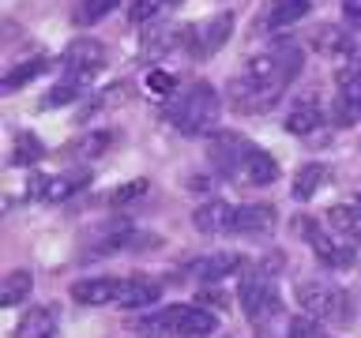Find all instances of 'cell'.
Returning a JSON list of instances; mask_svg holds the SVG:
<instances>
[{"label": "cell", "mask_w": 361, "mask_h": 338, "mask_svg": "<svg viewBox=\"0 0 361 338\" xmlns=\"http://www.w3.org/2000/svg\"><path fill=\"white\" fill-rule=\"evenodd\" d=\"M166 120L173 124L180 135H211L222 120V98L207 79L188 83L180 94L166 101Z\"/></svg>", "instance_id": "7a4b0ae2"}, {"label": "cell", "mask_w": 361, "mask_h": 338, "mask_svg": "<svg viewBox=\"0 0 361 338\" xmlns=\"http://www.w3.org/2000/svg\"><path fill=\"white\" fill-rule=\"evenodd\" d=\"M79 98V87L75 83H56L49 94H45V109H56V106H68V101Z\"/></svg>", "instance_id": "f546056e"}, {"label": "cell", "mask_w": 361, "mask_h": 338, "mask_svg": "<svg viewBox=\"0 0 361 338\" xmlns=\"http://www.w3.org/2000/svg\"><path fill=\"white\" fill-rule=\"evenodd\" d=\"M30 289H34V275L30 270H8L4 278H0V304L4 308H16V304H23L30 297Z\"/></svg>", "instance_id": "7402d4cb"}, {"label": "cell", "mask_w": 361, "mask_h": 338, "mask_svg": "<svg viewBox=\"0 0 361 338\" xmlns=\"http://www.w3.org/2000/svg\"><path fill=\"white\" fill-rule=\"evenodd\" d=\"M301 72V49L293 42H279L271 49L256 53L245 64V72L230 83V106L237 113H267L279 106L293 75Z\"/></svg>", "instance_id": "6da1fadb"}, {"label": "cell", "mask_w": 361, "mask_h": 338, "mask_svg": "<svg viewBox=\"0 0 361 338\" xmlns=\"http://www.w3.org/2000/svg\"><path fill=\"white\" fill-rule=\"evenodd\" d=\"M61 68H64V83L83 87V83H90V79L102 72V68H106V45L94 42V38L68 42V49L61 56Z\"/></svg>", "instance_id": "ba28073f"}, {"label": "cell", "mask_w": 361, "mask_h": 338, "mask_svg": "<svg viewBox=\"0 0 361 338\" xmlns=\"http://www.w3.org/2000/svg\"><path fill=\"white\" fill-rule=\"evenodd\" d=\"M200 304H226V297L219 289H207V293H200Z\"/></svg>", "instance_id": "d6a6232c"}, {"label": "cell", "mask_w": 361, "mask_h": 338, "mask_svg": "<svg viewBox=\"0 0 361 338\" xmlns=\"http://www.w3.org/2000/svg\"><path fill=\"white\" fill-rule=\"evenodd\" d=\"M233 34V11H219L207 23H196V27H180V45L196 56V61H207L226 45V38Z\"/></svg>", "instance_id": "52a82bcc"}, {"label": "cell", "mask_w": 361, "mask_h": 338, "mask_svg": "<svg viewBox=\"0 0 361 338\" xmlns=\"http://www.w3.org/2000/svg\"><path fill=\"white\" fill-rule=\"evenodd\" d=\"M237 301H241V312L248 315V323L264 327L267 320H279L282 315V297L275 289V278L264 267H245L241 282H237Z\"/></svg>", "instance_id": "5b68a950"}, {"label": "cell", "mask_w": 361, "mask_h": 338, "mask_svg": "<svg viewBox=\"0 0 361 338\" xmlns=\"http://www.w3.org/2000/svg\"><path fill=\"white\" fill-rule=\"evenodd\" d=\"M327 225L338 233H346L350 241H361V199L357 203H335L327 211Z\"/></svg>", "instance_id": "cb8c5ba5"}, {"label": "cell", "mask_w": 361, "mask_h": 338, "mask_svg": "<svg viewBox=\"0 0 361 338\" xmlns=\"http://www.w3.org/2000/svg\"><path fill=\"white\" fill-rule=\"evenodd\" d=\"M282 338H316V320H309V315H293V320H286V334Z\"/></svg>", "instance_id": "4dcf8cb0"}, {"label": "cell", "mask_w": 361, "mask_h": 338, "mask_svg": "<svg viewBox=\"0 0 361 338\" xmlns=\"http://www.w3.org/2000/svg\"><path fill=\"white\" fill-rule=\"evenodd\" d=\"M109 143H113V135H109V132H87V135H79V139L68 143V146H64V154H68V158H75V162H87V158H98Z\"/></svg>", "instance_id": "d4e9b609"}, {"label": "cell", "mask_w": 361, "mask_h": 338, "mask_svg": "<svg viewBox=\"0 0 361 338\" xmlns=\"http://www.w3.org/2000/svg\"><path fill=\"white\" fill-rule=\"evenodd\" d=\"M327 124V109L324 101L309 94V98H298L293 101V109L286 113V132L290 135H316Z\"/></svg>", "instance_id": "4fadbf2b"}, {"label": "cell", "mask_w": 361, "mask_h": 338, "mask_svg": "<svg viewBox=\"0 0 361 338\" xmlns=\"http://www.w3.org/2000/svg\"><path fill=\"white\" fill-rule=\"evenodd\" d=\"M346 19L350 23H361V4H346Z\"/></svg>", "instance_id": "836d02e7"}, {"label": "cell", "mask_w": 361, "mask_h": 338, "mask_svg": "<svg viewBox=\"0 0 361 338\" xmlns=\"http://www.w3.org/2000/svg\"><path fill=\"white\" fill-rule=\"evenodd\" d=\"M87 180L90 177L83 169H79V173H61V177H38L34 180V196L45 199V203H61V199H72Z\"/></svg>", "instance_id": "2e32d148"}, {"label": "cell", "mask_w": 361, "mask_h": 338, "mask_svg": "<svg viewBox=\"0 0 361 338\" xmlns=\"http://www.w3.org/2000/svg\"><path fill=\"white\" fill-rule=\"evenodd\" d=\"M346 4H361V0H346Z\"/></svg>", "instance_id": "e575fe53"}, {"label": "cell", "mask_w": 361, "mask_h": 338, "mask_svg": "<svg viewBox=\"0 0 361 338\" xmlns=\"http://www.w3.org/2000/svg\"><path fill=\"white\" fill-rule=\"evenodd\" d=\"M219 320L203 304H169L140 320V331H158L166 338H211Z\"/></svg>", "instance_id": "3957f363"}, {"label": "cell", "mask_w": 361, "mask_h": 338, "mask_svg": "<svg viewBox=\"0 0 361 338\" xmlns=\"http://www.w3.org/2000/svg\"><path fill=\"white\" fill-rule=\"evenodd\" d=\"M335 128H354L361 120V64H343L335 72V94H331V109H327Z\"/></svg>", "instance_id": "8992f818"}, {"label": "cell", "mask_w": 361, "mask_h": 338, "mask_svg": "<svg viewBox=\"0 0 361 338\" xmlns=\"http://www.w3.org/2000/svg\"><path fill=\"white\" fill-rule=\"evenodd\" d=\"M45 68H49V61H45V56H34V61H23V64H16L11 68V72H4V90H19L23 83H30V79H38Z\"/></svg>", "instance_id": "4316f807"}, {"label": "cell", "mask_w": 361, "mask_h": 338, "mask_svg": "<svg viewBox=\"0 0 361 338\" xmlns=\"http://www.w3.org/2000/svg\"><path fill=\"white\" fill-rule=\"evenodd\" d=\"M293 297H298L301 315H309V320H316V323L343 327V323L354 320L350 293L343 286H335V282H301V286L293 289Z\"/></svg>", "instance_id": "277c9868"}, {"label": "cell", "mask_w": 361, "mask_h": 338, "mask_svg": "<svg viewBox=\"0 0 361 338\" xmlns=\"http://www.w3.org/2000/svg\"><path fill=\"white\" fill-rule=\"evenodd\" d=\"M113 8H121V0H83V8H79V23H98V19H106Z\"/></svg>", "instance_id": "83f0119b"}, {"label": "cell", "mask_w": 361, "mask_h": 338, "mask_svg": "<svg viewBox=\"0 0 361 338\" xmlns=\"http://www.w3.org/2000/svg\"><path fill=\"white\" fill-rule=\"evenodd\" d=\"M279 173H282L279 162L267 151H259V146H252V154H248L245 165H241V180H248V184H275Z\"/></svg>", "instance_id": "44dd1931"}, {"label": "cell", "mask_w": 361, "mask_h": 338, "mask_svg": "<svg viewBox=\"0 0 361 338\" xmlns=\"http://www.w3.org/2000/svg\"><path fill=\"white\" fill-rule=\"evenodd\" d=\"M158 297H162V286L154 278H143V275L121 278V297H117L121 308H151Z\"/></svg>", "instance_id": "e0dca14e"}, {"label": "cell", "mask_w": 361, "mask_h": 338, "mask_svg": "<svg viewBox=\"0 0 361 338\" xmlns=\"http://www.w3.org/2000/svg\"><path fill=\"white\" fill-rule=\"evenodd\" d=\"M324 180H327V165H320V162H305L301 169H298V177H293V199L298 203H309L316 192L324 188Z\"/></svg>", "instance_id": "603a6c76"}, {"label": "cell", "mask_w": 361, "mask_h": 338, "mask_svg": "<svg viewBox=\"0 0 361 338\" xmlns=\"http://www.w3.org/2000/svg\"><path fill=\"white\" fill-rule=\"evenodd\" d=\"M147 192H151V180H128V184H121L117 192H113V196H109V203H117V207H121V203H132V199H143L147 196Z\"/></svg>", "instance_id": "f1b7e54d"}, {"label": "cell", "mask_w": 361, "mask_h": 338, "mask_svg": "<svg viewBox=\"0 0 361 338\" xmlns=\"http://www.w3.org/2000/svg\"><path fill=\"white\" fill-rule=\"evenodd\" d=\"M275 207L271 203H241L233 207V230L230 233H241V237H264L275 230Z\"/></svg>", "instance_id": "7c38bea8"}, {"label": "cell", "mask_w": 361, "mask_h": 338, "mask_svg": "<svg viewBox=\"0 0 361 338\" xmlns=\"http://www.w3.org/2000/svg\"><path fill=\"white\" fill-rule=\"evenodd\" d=\"M192 225H196L200 233H230L233 230V207L226 199H211V203H203V207H196Z\"/></svg>", "instance_id": "d6986e66"}, {"label": "cell", "mask_w": 361, "mask_h": 338, "mask_svg": "<svg viewBox=\"0 0 361 338\" xmlns=\"http://www.w3.org/2000/svg\"><path fill=\"white\" fill-rule=\"evenodd\" d=\"M298 233H305L309 237V244H312V252H316V259H320L324 267H335V270H343V267H354V259H357V252L350 244H338V241H331L320 225H316L309 214H301L298 218Z\"/></svg>", "instance_id": "30bf717a"}, {"label": "cell", "mask_w": 361, "mask_h": 338, "mask_svg": "<svg viewBox=\"0 0 361 338\" xmlns=\"http://www.w3.org/2000/svg\"><path fill=\"white\" fill-rule=\"evenodd\" d=\"M42 158H45V146L38 143V135L19 132L16 135V146H11V165H38Z\"/></svg>", "instance_id": "484cf974"}, {"label": "cell", "mask_w": 361, "mask_h": 338, "mask_svg": "<svg viewBox=\"0 0 361 338\" xmlns=\"http://www.w3.org/2000/svg\"><path fill=\"white\" fill-rule=\"evenodd\" d=\"M72 297L79 304H117L121 278H79L72 286Z\"/></svg>", "instance_id": "ac0fdd59"}, {"label": "cell", "mask_w": 361, "mask_h": 338, "mask_svg": "<svg viewBox=\"0 0 361 338\" xmlns=\"http://www.w3.org/2000/svg\"><path fill=\"white\" fill-rule=\"evenodd\" d=\"M305 15H309V0H267L256 27L279 30V27H290V23H301Z\"/></svg>", "instance_id": "9a60e30c"}, {"label": "cell", "mask_w": 361, "mask_h": 338, "mask_svg": "<svg viewBox=\"0 0 361 338\" xmlns=\"http://www.w3.org/2000/svg\"><path fill=\"white\" fill-rule=\"evenodd\" d=\"M61 323H56V308L53 304H34L23 312V320L16 327V338H56Z\"/></svg>", "instance_id": "5bb4252c"}, {"label": "cell", "mask_w": 361, "mask_h": 338, "mask_svg": "<svg viewBox=\"0 0 361 338\" xmlns=\"http://www.w3.org/2000/svg\"><path fill=\"white\" fill-rule=\"evenodd\" d=\"M312 45H316L324 56H350V53L357 49V42L350 38L343 27H331V23H324V27L312 30Z\"/></svg>", "instance_id": "ffe728a7"}, {"label": "cell", "mask_w": 361, "mask_h": 338, "mask_svg": "<svg viewBox=\"0 0 361 338\" xmlns=\"http://www.w3.org/2000/svg\"><path fill=\"white\" fill-rule=\"evenodd\" d=\"M233 270H245V259L237 252H214V256H200V259H188L180 267V275L188 282H203V286H219L222 278H230Z\"/></svg>", "instance_id": "8fae6325"}, {"label": "cell", "mask_w": 361, "mask_h": 338, "mask_svg": "<svg viewBox=\"0 0 361 338\" xmlns=\"http://www.w3.org/2000/svg\"><path fill=\"white\" fill-rule=\"evenodd\" d=\"M147 87L162 98H173V75H166V72H151L147 75Z\"/></svg>", "instance_id": "1f68e13d"}, {"label": "cell", "mask_w": 361, "mask_h": 338, "mask_svg": "<svg viewBox=\"0 0 361 338\" xmlns=\"http://www.w3.org/2000/svg\"><path fill=\"white\" fill-rule=\"evenodd\" d=\"M252 146L256 143H248L245 135H237V132H214L211 135V169L222 173V177H230V180H237L241 177L245 158L252 154Z\"/></svg>", "instance_id": "9c48e42d"}]
</instances>
